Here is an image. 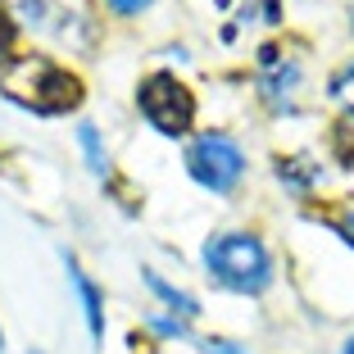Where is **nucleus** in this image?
I'll list each match as a JSON object with an SVG mask.
<instances>
[{
    "instance_id": "obj_1",
    "label": "nucleus",
    "mask_w": 354,
    "mask_h": 354,
    "mask_svg": "<svg viewBox=\"0 0 354 354\" xmlns=\"http://www.w3.org/2000/svg\"><path fill=\"white\" fill-rule=\"evenodd\" d=\"M5 91H10V100L28 104L37 114H64L82 100V82L46 55H28V59L14 64L5 73Z\"/></svg>"
},
{
    "instance_id": "obj_2",
    "label": "nucleus",
    "mask_w": 354,
    "mask_h": 354,
    "mask_svg": "<svg viewBox=\"0 0 354 354\" xmlns=\"http://www.w3.org/2000/svg\"><path fill=\"white\" fill-rule=\"evenodd\" d=\"M205 263L209 272L227 286V291H263L272 277V263H268V250H263V241L250 236V232H227V236L209 241L205 250Z\"/></svg>"
},
{
    "instance_id": "obj_3",
    "label": "nucleus",
    "mask_w": 354,
    "mask_h": 354,
    "mask_svg": "<svg viewBox=\"0 0 354 354\" xmlns=\"http://www.w3.org/2000/svg\"><path fill=\"white\" fill-rule=\"evenodd\" d=\"M187 168H191V177H196L200 187H209V191H232L241 182V173H245V155H241V146L232 141V136L205 132V136H196V141H191Z\"/></svg>"
},
{
    "instance_id": "obj_4",
    "label": "nucleus",
    "mask_w": 354,
    "mask_h": 354,
    "mask_svg": "<svg viewBox=\"0 0 354 354\" xmlns=\"http://www.w3.org/2000/svg\"><path fill=\"white\" fill-rule=\"evenodd\" d=\"M141 114L164 136H182V132H191V118H196V95L173 73H150L141 82Z\"/></svg>"
},
{
    "instance_id": "obj_5",
    "label": "nucleus",
    "mask_w": 354,
    "mask_h": 354,
    "mask_svg": "<svg viewBox=\"0 0 354 354\" xmlns=\"http://www.w3.org/2000/svg\"><path fill=\"white\" fill-rule=\"evenodd\" d=\"M259 91L272 109H295V91H300V68H295L277 46L259 50Z\"/></svg>"
},
{
    "instance_id": "obj_6",
    "label": "nucleus",
    "mask_w": 354,
    "mask_h": 354,
    "mask_svg": "<svg viewBox=\"0 0 354 354\" xmlns=\"http://www.w3.org/2000/svg\"><path fill=\"white\" fill-rule=\"evenodd\" d=\"M68 277H73V286H77V300H82L86 327H91V336H95V341H100V332H104V309H100V291H95V281L86 277V272L77 268L73 259H68Z\"/></svg>"
},
{
    "instance_id": "obj_7",
    "label": "nucleus",
    "mask_w": 354,
    "mask_h": 354,
    "mask_svg": "<svg viewBox=\"0 0 354 354\" xmlns=\"http://www.w3.org/2000/svg\"><path fill=\"white\" fill-rule=\"evenodd\" d=\"M146 286L159 295V300L173 304V309L182 313V318H196V313H200V309H196V300H191V295H182V291H173V286H168V281L159 277V272H146Z\"/></svg>"
},
{
    "instance_id": "obj_8",
    "label": "nucleus",
    "mask_w": 354,
    "mask_h": 354,
    "mask_svg": "<svg viewBox=\"0 0 354 354\" xmlns=\"http://www.w3.org/2000/svg\"><path fill=\"white\" fill-rule=\"evenodd\" d=\"M277 177H281V182H291L295 191H309L313 177H318V168H313L309 159H281V164H277Z\"/></svg>"
},
{
    "instance_id": "obj_9",
    "label": "nucleus",
    "mask_w": 354,
    "mask_h": 354,
    "mask_svg": "<svg viewBox=\"0 0 354 354\" xmlns=\"http://www.w3.org/2000/svg\"><path fill=\"white\" fill-rule=\"evenodd\" d=\"M77 141H82V150H86V164H91V173H100V177L109 173V155L100 150V136H95V127H91V123L77 132Z\"/></svg>"
},
{
    "instance_id": "obj_10",
    "label": "nucleus",
    "mask_w": 354,
    "mask_h": 354,
    "mask_svg": "<svg viewBox=\"0 0 354 354\" xmlns=\"http://www.w3.org/2000/svg\"><path fill=\"white\" fill-rule=\"evenodd\" d=\"M332 100H336V104H345V109L354 114V59L332 77Z\"/></svg>"
},
{
    "instance_id": "obj_11",
    "label": "nucleus",
    "mask_w": 354,
    "mask_h": 354,
    "mask_svg": "<svg viewBox=\"0 0 354 354\" xmlns=\"http://www.w3.org/2000/svg\"><path fill=\"white\" fill-rule=\"evenodd\" d=\"M14 55V23H10V14L0 10V64Z\"/></svg>"
},
{
    "instance_id": "obj_12",
    "label": "nucleus",
    "mask_w": 354,
    "mask_h": 354,
    "mask_svg": "<svg viewBox=\"0 0 354 354\" xmlns=\"http://www.w3.org/2000/svg\"><path fill=\"white\" fill-rule=\"evenodd\" d=\"M146 5H150V0H109V10H114V14H141Z\"/></svg>"
},
{
    "instance_id": "obj_13",
    "label": "nucleus",
    "mask_w": 354,
    "mask_h": 354,
    "mask_svg": "<svg viewBox=\"0 0 354 354\" xmlns=\"http://www.w3.org/2000/svg\"><path fill=\"white\" fill-rule=\"evenodd\" d=\"M205 354H241L232 341H205Z\"/></svg>"
},
{
    "instance_id": "obj_14",
    "label": "nucleus",
    "mask_w": 354,
    "mask_h": 354,
    "mask_svg": "<svg viewBox=\"0 0 354 354\" xmlns=\"http://www.w3.org/2000/svg\"><path fill=\"white\" fill-rule=\"evenodd\" d=\"M336 227H341V236L354 245V209H350V214H341V223H336Z\"/></svg>"
},
{
    "instance_id": "obj_15",
    "label": "nucleus",
    "mask_w": 354,
    "mask_h": 354,
    "mask_svg": "<svg viewBox=\"0 0 354 354\" xmlns=\"http://www.w3.org/2000/svg\"><path fill=\"white\" fill-rule=\"evenodd\" d=\"M341 354H354V336H350V341H345V350Z\"/></svg>"
}]
</instances>
